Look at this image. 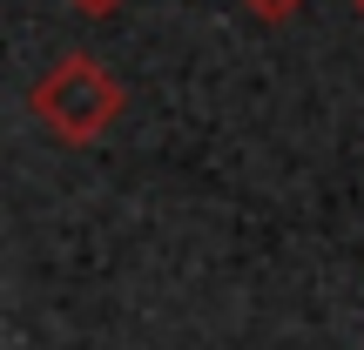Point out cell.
Instances as JSON below:
<instances>
[{"label":"cell","mask_w":364,"mask_h":350,"mask_svg":"<svg viewBox=\"0 0 364 350\" xmlns=\"http://www.w3.org/2000/svg\"><path fill=\"white\" fill-rule=\"evenodd\" d=\"M122 102H129L122 81L108 75L95 54H61V61L34 81V115H41V128H48L54 142H68V148L102 142V135L122 121Z\"/></svg>","instance_id":"6da1fadb"},{"label":"cell","mask_w":364,"mask_h":350,"mask_svg":"<svg viewBox=\"0 0 364 350\" xmlns=\"http://www.w3.org/2000/svg\"><path fill=\"white\" fill-rule=\"evenodd\" d=\"M68 7H81V13H115V7H129V0H68Z\"/></svg>","instance_id":"3957f363"},{"label":"cell","mask_w":364,"mask_h":350,"mask_svg":"<svg viewBox=\"0 0 364 350\" xmlns=\"http://www.w3.org/2000/svg\"><path fill=\"white\" fill-rule=\"evenodd\" d=\"M358 21H364V0H358Z\"/></svg>","instance_id":"277c9868"},{"label":"cell","mask_w":364,"mask_h":350,"mask_svg":"<svg viewBox=\"0 0 364 350\" xmlns=\"http://www.w3.org/2000/svg\"><path fill=\"white\" fill-rule=\"evenodd\" d=\"M250 13H257V21H290V13L304 7V0H243Z\"/></svg>","instance_id":"7a4b0ae2"}]
</instances>
